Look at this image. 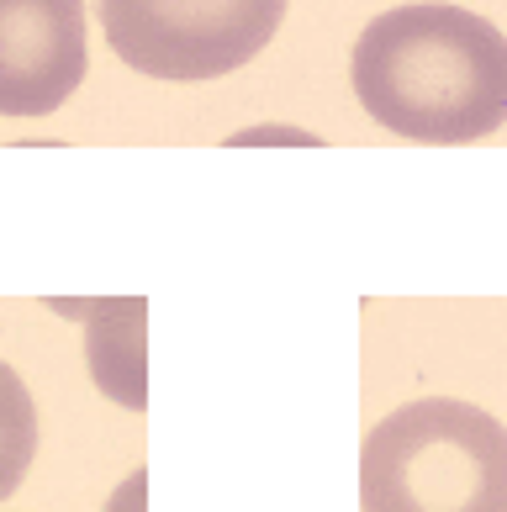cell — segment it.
I'll return each instance as SVG.
<instances>
[{
    "label": "cell",
    "mask_w": 507,
    "mask_h": 512,
    "mask_svg": "<svg viewBox=\"0 0 507 512\" xmlns=\"http://www.w3.org/2000/svg\"><path fill=\"white\" fill-rule=\"evenodd\" d=\"M349 80L365 117L407 143H481L507 122V37L465 6L412 0L354 37Z\"/></svg>",
    "instance_id": "cell-1"
},
{
    "label": "cell",
    "mask_w": 507,
    "mask_h": 512,
    "mask_svg": "<svg viewBox=\"0 0 507 512\" xmlns=\"http://www.w3.org/2000/svg\"><path fill=\"white\" fill-rule=\"evenodd\" d=\"M360 512H507V428L455 396H423L365 433Z\"/></svg>",
    "instance_id": "cell-2"
},
{
    "label": "cell",
    "mask_w": 507,
    "mask_h": 512,
    "mask_svg": "<svg viewBox=\"0 0 507 512\" xmlns=\"http://www.w3.org/2000/svg\"><path fill=\"white\" fill-rule=\"evenodd\" d=\"M291 0H101L111 53L169 85H201L270 48Z\"/></svg>",
    "instance_id": "cell-3"
},
{
    "label": "cell",
    "mask_w": 507,
    "mask_h": 512,
    "mask_svg": "<svg viewBox=\"0 0 507 512\" xmlns=\"http://www.w3.org/2000/svg\"><path fill=\"white\" fill-rule=\"evenodd\" d=\"M85 69V0H0V117H53Z\"/></svg>",
    "instance_id": "cell-4"
},
{
    "label": "cell",
    "mask_w": 507,
    "mask_h": 512,
    "mask_svg": "<svg viewBox=\"0 0 507 512\" xmlns=\"http://www.w3.org/2000/svg\"><path fill=\"white\" fill-rule=\"evenodd\" d=\"M64 312L85 317V370L96 391L127 412H143L148 407V301L106 296Z\"/></svg>",
    "instance_id": "cell-5"
},
{
    "label": "cell",
    "mask_w": 507,
    "mask_h": 512,
    "mask_svg": "<svg viewBox=\"0 0 507 512\" xmlns=\"http://www.w3.org/2000/svg\"><path fill=\"white\" fill-rule=\"evenodd\" d=\"M37 460V407L6 359H0V502L27 481Z\"/></svg>",
    "instance_id": "cell-6"
},
{
    "label": "cell",
    "mask_w": 507,
    "mask_h": 512,
    "mask_svg": "<svg viewBox=\"0 0 507 512\" xmlns=\"http://www.w3.org/2000/svg\"><path fill=\"white\" fill-rule=\"evenodd\" d=\"M106 512H148V470H133V476L111 491Z\"/></svg>",
    "instance_id": "cell-7"
},
{
    "label": "cell",
    "mask_w": 507,
    "mask_h": 512,
    "mask_svg": "<svg viewBox=\"0 0 507 512\" xmlns=\"http://www.w3.org/2000/svg\"><path fill=\"white\" fill-rule=\"evenodd\" d=\"M233 143H302V148H317L312 132H296V127H249V132H233Z\"/></svg>",
    "instance_id": "cell-8"
}]
</instances>
